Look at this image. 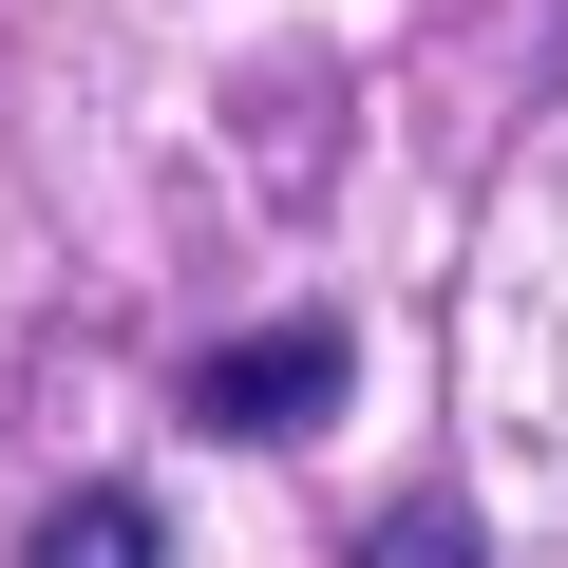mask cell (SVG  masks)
Here are the masks:
<instances>
[{"mask_svg": "<svg viewBox=\"0 0 568 568\" xmlns=\"http://www.w3.org/2000/svg\"><path fill=\"white\" fill-rule=\"evenodd\" d=\"M20 568H171V530H152V493H58Z\"/></svg>", "mask_w": 568, "mask_h": 568, "instance_id": "2", "label": "cell"}, {"mask_svg": "<svg viewBox=\"0 0 568 568\" xmlns=\"http://www.w3.org/2000/svg\"><path fill=\"white\" fill-rule=\"evenodd\" d=\"M342 568H493V530H474L455 493H398V511H379V530H361Z\"/></svg>", "mask_w": 568, "mask_h": 568, "instance_id": "3", "label": "cell"}, {"mask_svg": "<svg viewBox=\"0 0 568 568\" xmlns=\"http://www.w3.org/2000/svg\"><path fill=\"white\" fill-rule=\"evenodd\" d=\"M304 417H342V323H265L190 361V436H304Z\"/></svg>", "mask_w": 568, "mask_h": 568, "instance_id": "1", "label": "cell"}]
</instances>
